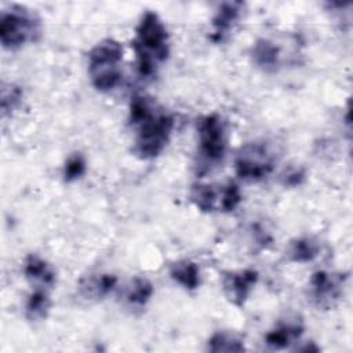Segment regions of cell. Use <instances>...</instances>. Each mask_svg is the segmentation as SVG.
<instances>
[{
	"mask_svg": "<svg viewBox=\"0 0 353 353\" xmlns=\"http://www.w3.org/2000/svg\"><path fill=\"white\" fill-rule=\"evenodd\" d=\"M128 124L135 131L132 153L141 160H153L167 148L175 120L148 97L135 95L128 106Z\"/></svg>",
	"mask_w": 353,
	"mask_h": 353,
	"instance_id": "cell-1",
	"label": "cell"
},
{
	"mask_svg": "<svg viewBox=\"0 0 353 353\" xmlns=\"http://www.w3.org/2000/svg\"><path fill=\"white\" fill-rule=\"evenodd\" d=\"M131 46L137 70L142 77L156 74L157 69L167 62L171 52L170 33L157 12L148 10L141 15Z\"/></svg>",
	"mask_w": 353,
	"mask_h": 353,
	"instance_id": "cell-2",
	"label": "cell"
},
{
	"mask_svg": "<svg viewBox=\"0 0 353 353\" xmlns=\"http://www.w3.org/2000/svg\"><path fill=\"white\" fill-rule=\"evenodd\" d=\"M123 44L113 37L98 41L88 52V77L99 92L113 91L123 79Z\"/></svg>",
	"mask_w": 353,
	"mask_h": 353,
	"instance_id": "cell-3",
	"label": "cell"
},
{
	"mask_svg": "<svg viewBox=\"0 0 353 353\" xmlns=\"http://www.w3.org/2000/svg\"><path fill=\"white\" fill-rule=\"evenodd\" d=\"M197 172L203 175L219 165L226 154V123L219 113H208L197 120Z\"/></svg>",
	"mask_w": 353,
	"mask_h": 353,
	"instance_id": "cell-4",
	"label": "cell"
},
{
	"mask_svg": "<svg viewBox=\"0 0 353 353\" xmlns=\"http://www.w3.org/2000/svg\"><path fill=\"white\" fill-rule=\"evenodd\" d=\"M41 33V23L33 10L11 4L0 12V43L4 50H18L34 43Z\"/></svg>",
	"mask_w": 353,
	"mask_h": 353,
	"instance_id": "cell-5",
	"label": "cell"
},
{
	"mask_svg": "<svg viewBox=\"0 0 353 353\" xmlns=\"http://www.w3.org/2000/svg\"><path fill=\"white\" fill-rule=\"evenodd\" d=\"M274 170V156L262 142L243 145L234 157L236 175L245 182H261Z\"/></svg>",
	"mask_w": 353,
	"mask_h": 353,
	"instance_id": "cell-6",
	"label": "cell"
},
{
	"mask_svg": "<svg viewBox=\"0 0 353 353\" xmlns=\"http://www.w3.org/2000/svg\"><path fill=\"white\" fill-rule=\"evenodd\" d=\"M347 276L343 273L317 270L309 280V296L319 309H332L343 295Z\"/></svg>",
	"mask_w": 353,
	"mask_h": 353,
	"instance_id": "cell-7",
	"label": "cell"
},
{
	"mask_svg": "<svg viewBox=\"0 0 353 353\" xmlns=\"http://www.w3.org/2000/svg\"><path fill=\"white\" fill-rule=\"evenodd\" d=\"M258 279L259 273L250 268L226 272L222 277V290L226 299L237 307L244 306L256 285Z\"/></svg>",
	"mask_w": 353,
	"mask_h": 353,
	"instance_id": "cell-8",
	"label": "cell"
},
{
	"mask_svg": "<svg viewBox=\"0 0 353 353\" xmlns=\"http://www.w3.org/2000/svg\"><path fill=\"white\" fill-rule=\"evenodd\" d=\"M245 11V3L243 1H223L218 6L211 19L210 40L214 43H223Z\"/></svg>",
	"mask_w": 353,
	"mask_h": 353,
	"instance_id": "cell-9",
	"label": "cell"
},
{
	"mask_svg": "<svg viewBox=\"0 0 353 353\" xmlns=\"http://www.w3.org/2000/svg\"><path fill=\"white\" fill-rule=\"evenodd\" d=\"M23 276L32 288L52 290L57 284L55 269L39 254H29L23 261Z\"/></svg>",
	"mask_w": 353,
	"mask_h": 353,
	"instance_id": "cell-10",
	"label": "cell"
},
{
	"mask_svg": "<svg viewBox=\"0 0 353 353\" xmlns=\"http://www.w3.org/2000/svg\"><path fill=\"white\" fill-rule=\"evenodd\" d=\"M117 277L112 273H92L79 280V294L88 301L106 298L117 285Z\"/></svg>",
	"mask_w": 353,
	"mask_h": 353,
	"instance_id": "cell-11",
	"label": "cell"
},
{
	"mask_svg": "<svg viewBox=\"0 0 353 353\" xmlns=\"http://www.w3.org/2000/svg\"><path fill=\"white\" fill-rule=\"evenodd\" d=\"M252 63L263 72H276L281 63V48L270 39L259 37L251 47Z\"/></svg>",
	"mask_w": 353,
	"mask_h": 353,
	"instance_id": "cell-12",
	"label": "cell"
},
{
	"mask_svg": "<svg viewBox=\"0 0 353 353\" xmlns=\"http://www.w3.org/2000/svg\"><path fill=\"white\" fill-rule=\"evenodd\" d=\"M303 334V325L299 320L280 321L265 335V343L276 350L285 349L292 343H296Z\"/></svg>",
	"mask_w": 353,
	"mask_h": 353,
	"instance_id": "cell-13",
	"label": "cell"
},
{
	"mask_svg": "<svg viewBox=\"0 0 353 353\" xmlns=\"http://www.w3.org/2000/svg\"><path fill=\"white\" fill-rule=\"evenodd\" d=\"M221 192L222 185L215 189L211 183H201L196 182L190 186L189 199L192 204L201 212H215L221 211Z\"/></svg>",
	"mask_w": 353,
	"mask_h": 353,
	"instance_id": "cell-14",
	"label": "cell"
},
{
	"mask_svg": "<svg viewBox=\"0 0 353 353\" xmlns=\"http://www.w3.org/2000/svg\"><path fill=\"white\" fill-rule=\"evenodd\" d=\"M170 277L186 291H194L201 284L200 268L190 259H181L170 266Z\"/></svg>",
	"mask_w": 353,
	"mask_h": 353,
	"instance_id": "cell-15",
	"label": "cell"
},
{
	"mask_svg": "<svg viewBox=\"0 0 353 353\" xmlns=\"http://www.w3.org/2000/svg\"><path fill=\"white\" fill-rule=\"evenodd\" d=\"M51 309L50 290L46 288H32L25 302V316L30 321H40L48 316Z\"/></svg>",
	"mask_w": 353,
	"mask_h": 353,
	"instance_id": "cell-16",
	"label": "cell"
},
{
	"mask_svg": "<svg viewBox=\"0 0 353 353\" xmlns=\"http://www.w3.org/2000/svg\"><path fill=\"white\" fill-rule=\"evenodd\" d=\"M288 259L295 263H307L320 254V244L313 237H298L290 243Z\"/></svg>",
	"mask_w": 353,
	"mask_h": 353,
	"instance_id": "cell-17",
	"label": "cell"
},
{
	"mask_svg": "<svg viewBox=\"0 0 353 353\" xmlns=\"http://www.w3.org/2000/svg\"><path fill=\"white\" fill-rule=\"evenodd\" d=\"M154 294V287L152 281L146 277H135L125 292V299L128 305L134 307H143L152 299Z\"/></svg>",
	"mask_w": 353,
	"mask_h": 353,
	"instance_id": "cell-18",
	"label": "cell"
},
{
	"mask_svg": "<svg viewBox=\"0 0 353 353\" xmlns=\"http://www.w3.org/2000/svg\"><path fill=\"white\" fill-rule=\"evenodd\" d=\"M207 350L212 353L243 352L245 350V346L244 342L237 335L226 331H216L208 338Z\"/></svg>",
	"mask_w": 353,
	"mask_h": 353,
	"instance_id": "cell-19",
	"label": "cell"
},
{
	"mask_svg": "<svg viewBox=\"0 0 353 353\" xmlns=\"http://www.w3.org/2000/svg\"><path fill=\"white\" fill-rule=\"evenodd\" d=\"M23 98V90L15 83L3 81L0 90V109L1 116H10L21 105Z\"/></svg>",
	"mask_w": 353,
	"mask_h": 353,
	"instance_id": "cell-20",
	"label": "cell"
},
{
	"mask_svg": "<svg viewBox=\"0 0 353 353\" xmlns=\"http://www.w3.org/2000/svg\"><path fill=\"white\" fill-rule=\"evenodd\" d=\"M243 201V194L239 185L233 181L222 185L221 192V212H232L234 211Z\"/></svg>",
	"mask_w": 353,
	"mask_h": 353,
	"instance_id": "cell-21",
	"label": "cell"
},
{
	"mask_svg": "<svg viewBox=\"0 0 353 353\" xmlns=\"http://www.w3.org/2000/svg\"><path fill=\"white\" fill-rule=\"evenodd\" d=\"M85 170H87V163L84 156L80 153H73L66 159L63 164V171H62L63 181L74 182L85 174Z\"/></svg>",
	"mask_w": 353,
	"mask_h": 353,
	"instance_id": "cell-22",
	"label": "cell"
},
{
	"mask_svg": "<svg viewBox=\"0 0 353 353\" xmlns=\"http://www.w3.org/2000/svg\"><path fill=\"white\" fill-rule=\"evenodd\" d=\"M303 179H305V171L303 170H294V171L288 172L284 176V185L298 186L303 182Z\"/></svg>",
	"mask_w": 353,
	"mask_h": 353,
	"instance_id": "cell-23",
	"label": "cell"
}]
</instances>
